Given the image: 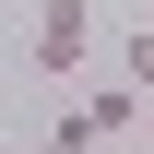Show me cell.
<instances>
[{
	"mask_svg": "<svg viewBox=\"0 0 154 154\" xmlns=\"http://www.w3.org/2000/svg\"><path fill=\"white\" fill-rule=\"evenodd\" d=\"M119 83H131V95H154V24H131V36H119Z\"/></svg>",
	"mask_w": 154,
	"mask_h": 154,
	"instance_id": "obj_3",
	"label": "cell"
},
{
	"mask_svg": "<svg viewBox=\"0 0 154 154\" xmlns=\"http://www.w3.org/2000/svg\"><path fill=\"white\" fill-rule=\"evenodd\" d=\"M36 154H95V131H83V119H71V107H59V119H48V142H36Z\"/></svg>",
	"mask_w": 154,
	"mask_h": 154,
	"instance_id": "obj_4",
	"label": "cell"
},
{
	"mask_svg": "<svg viewBox=\"0 0 154 154\" xmlns=\"http://www.w3.org/2000/svg\"><path fill=\"white\" fill-rule=\"evenodd\" d=\"M71 119H83V131H95V142H119V131H131V119H142V95H131V83H95V95H83Z\"/></svg>",
	"mask_w": 154,
	"mask_h": 154,
	"instance_id": "obj_2",
	"label": "cell"
},
{
	"mask_svg": "<svg viewBox=\"0 0 154 154\" xmlns=\"http://www.w3.org/2000/svg\"><path fill=\"white\" fill-rule=\"evenodd\" d=\"M95 59V0H36V71H83Z\"/></svg>",
	"mask_w": 154,
	"mask_h": 154,
	"instance_id": "obj_1",
	"label": "cell"
}]
</instances>
